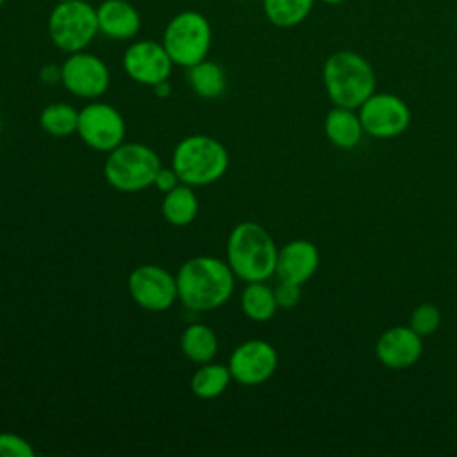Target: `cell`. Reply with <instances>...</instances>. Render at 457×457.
Instances as JSON below:
<instances>
[{
    "label": "cell",
    "instance_id": "6",
    "mask_svg": "<svg viewBox=\"0 0 457 457\" xmlns=\"http://www.w3.org/2000/svg\"><path fill=\"white\" fill-rule=\"evenodd\" d=\"M161 43L173 64L189 68L207 59L212 43V29L202 12L182 11L166 23Z\"/></svg>",
    "mask_w": 457,
    "mask_h": 457
},
{
    "label": "cell",
    "instance_id": "34",
    "mask_svg": "<svg viewBox=\"0 0 457 457\" xmlns=\"http://www.w3.org/2000/svg\"><path fill=\"white\" fill-rule=\"evenodd\" d=\"M236 2H248V0H236Z\"/></svg>",
    "mask_w": 457,
    "mask_h": 457
},
{
    "label": "cell",
    "instance_id": "23",
    "mask_svg": "<svg viewBox=\"0 0 457 457\" xmlns=\"http://www.w3.org/2000/svg\"><path fill=\"white\" fill-rule=\"evenodd\" d=\"M314 0H262L266 20L278 29L300 25L312 11Z\"/></svg>",
    "mask_w": 457,
    "mask_h": 457
},
{
    "label": "cell",
    "instance_id": "15",
    "mask_svg": "<svg viewBox=\"0 0 457 457\" xmlns=\"http://www.w3.org/2000/svg\"><path fill=\"white\" fill-rule=\"evenodd\" d=\"M318 264L320 252L316 245L307 239H293L278 250L275 273L278 280H287L302 286L316 273Z\"/></svg>",
    "mask_w": 457,
    "mask_h": 457
},
{
    "label": "cell",
    "instance_id": "22",
    "mask_svg": "<svg viewBox=\"0 0 457 457\" xmlns=\"http://www.w3.org/2000/svg\"><path fill=\"white\" fill-rule=\"evenodd\" d=\"M278 309L275 293L270 286L261 282H246L241 293V311L252 321H268Z\"/></svg>",
    "mask_w": 457,
    "mask_h": 457
},
{
    "label": "cell",
    "instance_id": "17",
    "mask_svg": "<svg viewBox=\"0 0 457 457\" xmlns=\"http://www.w3.org/2000/svg\"><path fill=\"white\" fill-rule=\"evenodd\" d=\"M325 136L328 141L343 150H350L359 145L364 129L361 123L359 114L355 109H346V107H334L327 112L325 116Z\"/></svg>",
    "mask_w": 457,
    "mask_h": 457
},
{
    "label": "cell",
    "instance_id": "31",
    "mask_svg": "<svg viewBox=\"0 0 457 457\" xmlns=\"http://www.w3.org/2000/svg\"><path fill=\"white\" fill-rule=\"evenodd\" d=\"M321 2H325V4H332V5H334V4H343L345 0H321Z\"/></svg>",
    "mask_w": 457,
    "mask_h": 457
},
{
    "label": "cell",
    "instance_id": "25",
    "mask_svg": "<svg viewBox=\"0 0 457 457\" xmlns=\"http://www.w3.org/2000/svg\"><path fill=\"white\" fill-rule=\"evenodd\" d=\"M439 325H441V311L434 303H421L411 312L409 327L421 337L434 334L439 328Z\"/></svg>",
    "mask_w": 457,
    "mask_h": 457
},
{
    "label": "cell",
    "instance_id": "33",
    "mask_svg": "<svg viewBox=\"0 0 457 457\" xmlns=\"http://www.w3.org/2000/svg\"><path fill=\"white\" fill-rule=\"evenodd\" d=\"M54 2H55V4H57V2H66V0H54Z\"/></svg>",
    "mask_w": 457,
    "mask_h": 457
},
{
    "label": "cell",
    "instance_id": "27",
    "mask_svg": "<svg viewBox=\"0 0 457 457\" xmlns=\"http://www.w3.org/2000/svg\"><path fill=\"white\" fill-rule=\"evenodd\" d=\"M275 293V298H277V303L278 307L282 309H291L298 303L300 300V284H295V282H287V280H280L277 284V287L273 289Z\"/></svg>",
    "mask_w": 457,
    "mask_h": 457
},
{
    "label": "cell",
    "instance_id": "24",
    "mask_svg": "<svg viewBox=\"0 0 457 457\" xmlns=\"http://www.w3.org/2000/svg\"><path fill=\"white\" fill-rule=\"evenodd\" d=\"M79 111L64 102L46 105L39 114L41 129L54 137H68L77 132Z\"/></svg>",
    "mask_w": 457,
    "mask_h": 457
},
{
    "label": "cell",
    "instance_id": "14",
    "mask_svg": "<svg viewBox=\"0 0 457 457\" xmlns=\"http://www.w3.org/2000/svg\"><path fill=\"white\" fill-rule=\"evenodd\" d=\"M375 352L378 361L387 368H409L421 357V336L411 327H391L378 337Z\"/></svg>",
    "mask_w": 457,
    "mask_h": 457
},
{
    "label": "cell",
    "instance_id": "2",
    "mask_svg": "<svg viewBox=\"0 0 457 457\" xmlns=\"http://www.w3.org/2000/svg\"><path fill=\"white\" fill-rule=\"evenodd\" d=\"M225 253L236 278L243 282H266L275 273L278 248L262 225L241 221L230 230Z\"/></svg>",
    "mask_w": 457,
    "mask_h": 457
},
{
    "label": "cell",
    "instance_id": "13",
    "mask_svg": "<svg viewBox=\"0 0 457 457\" xmlns=\"http://www.w3.org/2000/svg\"><path fill=\"white\" fill-rule=\"evenodd\" d=\"M125 73L137 84L155 86L168 80L173 70V61L161 41L139 39L130 43L121 57Z\"/></svg>",
    "mask_w": 457,
    "mask_h": 457
},
{
    "label": "cell",
    "instance_id": "12",
    "mask_svg": "<svg viewBox=\"0 0 457 457\" xmlns=\"http://www.w3.org/2000/svg\"><path fill=\"white\" fill-rule=\"evenodd\" d=\"M232 380L241 386H259L273 377L278 366L277 350L264 339H248L237 345L228 357Z\"/></svg>",
    "mask_w": 457,
    "mask_h": 457
},
{
    "label": "cell",
    "instance_id": "28",
    "mask_svg": "<svg viewBox=\"0 0 457 457\" xmlns=\"http://www.w3.org/2000/svg\"><path fill=\"white\" fill-rule=\"evenodd\" d=\"M180 184L177 173L173 171V168H164L161 166V170L157 171L155 179H154V186L161 191V193H168L173 187H177Z\"/></svg>",
    "mask_w": 457,
    "mask_h": 457
},
{
    "label": "cell",
    "instance_id": "19",
    "mask_svg": "<svg viewBox=\"0 0 457 457\" xmlns=\"http://www.w3.org/2000/svg\"><path fill=\"white\" fill-rule=\"evenodd\" d=\"M186 70H187V84L200 98L216 100L225 93L227 77H225V70L218 62L211 59H204Z\"/></svg>",
    "mask_w": 457,
    "mask_h": 457
},
{
    "label": "cell",
    "instance_id": "16",
    "mask_svg": "<svg viewBox=\"0 0 457 457\" xmlns=\"http://www.w3.org/2000/svg\"><path fill=\"white\" fill-rule=\"evenodd\" d=\"M98 32L114 41H130L141 29L139 11L127 0H104L96 5Z\"/></svg>",
    "mask_w": 457,
    "mask_h": 457
},
{
    "label": "cell",
    "instance_id": "18",
    "mask_svg": "<svg viewBox=\"0 0 457 457\" xmlns=\"http://www.w3.org/2000/svg\"><path fill=\"white\" fill-rule=\"evenodd\" d=\"M180 350L191 362H209L218 353V336L205 323H191L180 334Z\"/></svg>",
    "mask_w": 457,
    "mask_h": 457
},
{
    "label": "cell",
    "instance_id": "32",
    "mask_svg": "<svg viewBox=\"0 0 457 457\" xmlns=\"http://www.w3.org/2000/svg\"><path fill=\"white\" fill-rule=\"evenodd\" d=\"M4 4H5V0H0V7H4Z\"/></svg>",
    "mask_w": 457,
    "mask_h": 457
},
{
    "label": "cell",
    "instance_id": "5",
    "mask_svg": "<svg viewBox=\"0 0 457 457\" xmlns=\"http://www.w3.org/2000/svg\"><path fill=\"white\" fill-rule=\"evenodd\" d=\"M161 166L159 155L148 145L123 141L109 152L104 164V177L116 191L137 193L154 186Z\"/></svg>",
    "mask_w": 457,
    "mask_h": 457
},
{
    "label": "cell",
    "instance_id": "21",
    "mask_svg": "<svg viewBox=\"0 0 457 457\" xmlns=\"http://www.w3.org/2000/svg\"><path fill=\"white\" fill-rule=\"evenodd\" d=\"M230 380H232V375L227 364H218L209 361L200 364L198 370L193 373L189 387L195 396L202 400H212L227 391Z\"/></svg>",
    "mask_w": 457,
    "mask_h": 457
},
{
    "label": "cell",
    "instance_id": "30",
    "mask_svg": "<svg viewBox=\"0 0 457 457\" xmlns=\"http://www.w3.org/2000/svg\"><path fill=\"white\" fill-rule=\"evenodd\" d=\"M152 89H154V93H155L159 98H168V96L171 95V86H170L168 80H162V82L152 86Z\"/></svg>",
    "mask_w": 457,
    "mask_h": 457
},
{
    "label": "cell",
    "instance_id": "26",
    "mask_svg": "<svg viewBox=\"0 0 457 457\" xmlns=\"http://www.w3.org/2000/svg\"><path fill=\"white\" fill-rule=\"evenodd\" d=\"M34 453V446L23 436L0 432V457H32Z\"/></svg>",
    "mask_w": 457,
    "mask_h": 457
},
{
    "label": "cell",
    "instance_id": "35",
    "mask_svg": "<svg viewBox=\"0 0 457 457\" xmlns=\"http://www.w3.org/2000/svg\"><path fill=\"white\" fill-rule=\"evenodd\" d=\"M0 129H2V118H0Z\"/></svg>",
    "mask_w": 457,
    "mask_h": 457
},
{
    "label": "cell",
    "instance_id": "11",
    "mask_svg": "<svg viewBox=\"0 0 457 457\" xmlns=\"http://www.w3.org/2000/svg\"><path fill=\"white\" fill-rule=\"evenodd\" d=\"M359 118L366 134L380 139L396 137L411 123L409 105L393 93H373L361 107Z\"/></svg>",
    "mask_w": 457,
    "mask_h": 457
},
{
    "label": "cell",
    "instance_id": "4",
    "mask_svg": "<svg viewBox=\"0 0 457 457\" xmlns=\"http://www.w3.org/2000/svg\"><path fill=\"white\" fill-rule=\"evenodd\" d=\"M171 168L182 184L204 187L225 175L228 168V152L216 137L193 134L175 145Z\"/></svg>",
    "mask_w": 457,
    "mask_h": 457
},
{
    "label": "cell",
    "instance_id": "7",
    "mask_svg": "<svg viewBox=\"0 0 457 457\" xmlns=\"http://www.w3.org/2000/svg\"><path fill=\"white\" fill-rule=\"evenodd\" d=\"M50 41L62 52L86 50L98 32L96 7L87 0L57 2L48 14Z\"/></svg>",
    "mask_w": 457,
    "mask_h": 457
},
{
    "label": "cell",
    "instance_id": "9",
    "mask_svg": "<svg viewBox=\"0 0 457 457\" xmlns=\"http://www.w3.org/2000/svg\"><path fill=\"white\" fill-rule=\"evenodd\" d=\"M129 295L136 305L150 312L168 311L177 300V278L157 264H141L127 278Z\"/></svg>",
    "mask_w": 457,
    "mask_h": 457
},
{
    "label": "cell",
    "instance_id": "20",
    "mask_svg": "<svg viewBox=\"0 0 457 457\" xmlns=\"http://www.w3.org/2000/svg\"><path fill=\"white\" fill-rule=\"evenodd\" d=\"M161 211L164 220L173 227H186L193 223L198 214V198L195 189L180 182L177 187L164 193Z\"/></svg>",
    "mask_w": 457,
    "mask_h": 457
},
{
    "label": "cell",
    "instance_id": "29",
    "mask_svg": "<svg viewBox=\"0 0 457 457\" xmlns=\"http://www.w3.org/2000/svg\"><path fill=\"white\" fill-rule=\"evenodd\" d=\"M39 77L45 84H57V82H61V66L46 64L41 68Z\"/></svg>",
    "mask_w": 457,
    "mask_h": 457
},
{
    "label": "cell",
    "instance_id": "10",
    "mask_svg": "<svg viewBox=\"0 0 457 457\" xmlns=\"http://www.w3.org/2000/svg\"><path fill=\"white\" fill-rule=\"evenodd\" d=\"M61 84L79 98H100L111 84V71L102 57L80 50L68 54L61 64Z\"/></svg>",
    "mask_w": 457,
    "mask_h": 457
},
{
    "label": "cell",
    "instance_id": "1",
    "mask_svg": "<svg viewBox=\"0 0 457 457\" xmlns=\"http://www.w3.org/2000/svg\"><path fill=\"white\" fill-rule=\"evenodd\" d=\"M179 300L189 311H212L228 302L234 293L236 275L214 255H196L182 262L177 275Z\"/></svg>",
    "mask_w": 457,
    "mask_h": 457
},
{
    "label": "cell",
    "instance_id": "8",
    "mask_svg": "<svg viewBox=\"0 0 457 457\" xmlns=\"http://www.w3.org/2000/svg\"><path fill=\"white\" fill-rule=\"evenodd\" d=\"M77 134L86 146L109 154L125 141L127 129L116 107L105 102H91L79 111Z\"/></svg>",
    "mask_w": 457,
    "mask_h": 457
},
{
    "label": "cell",
    "instance_id": "3",
    "mask_svg": "<svg viewBox=\"0 0 457 457\" xmlns=\"http://www.w3.org/2000/svg\"><path fill=\"white\" fill-rule=\"evenodd\" d=\"M323 86L337 107L359 109L375 93V71L366 57L353 50H337L323 64Z\"/></svg>",
    "mask_w": 457,
    "mask_h": 457
}]
</instances>
